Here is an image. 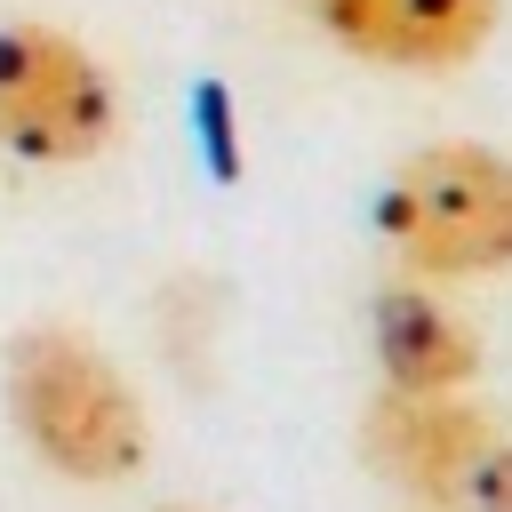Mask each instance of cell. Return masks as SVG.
Masks as SVG:
<instances>
[{
    "label": "cell",
    "instance_id": "1",
    "mask_svg": "<svg viewBox=\"0 0 512 512\" xmlns=\"http://www.w3.org/2000/svg\"><path fill=\"white\" fill-rule=\"evenodd\" d=\"M0 400H8L16 440H24L56 480L112 488V480L144 472L152 416H144L128 368H120L104 344H88L80 328H64V320L16 328L8 352H0Z\"/></svg>",
    "mask_w": 512,
    "mask_h": 512
},
{
    "label": "cell",
    "instance_id": "2",
    "mask_svg": "<svg viewBox=\"0 0 512 512\" xmlns=\"http://www.w3.org/2000/svg\"><path fill=\"white\" fill-rule=\"evenodd\" d=\"M376 232L408 280H496L512 272V152L448 136L408 152L376 192Z\"/></svg>",
    "mask_w": 512,
    "mask_h": 512
},
{
    "label": "cell",
    "instance_id": "3",
    "mask_svg": "<svg viewBox=\"0 0 512 512\" xmlns=\"http://www.w3.org/2000/svg\"><path fill=\"white\" fill-rule=\"evenodd\" d=\"M360 464L416 512H512V432L472 392H392L360 408Z\"/></svg>",
    "mask_w": 512,
    "mask_h": 512
},
{
    "label": "cell",
    "instance_id": "4",
    "mask_svg": "<svg viewBox=\"0 0 512 512\" xmlns=\"http://www.w3.org/2000/svg\"><path fill=\"white\" fill-rule=\"evenodd\" d=\"M120 136V88L96 64V48L64 24L8 16L0 24V152L32 168H80L112 152Z\"/></svg>",
    "mask_w": 512,
    "mask_h": 512
},
{
    "label": "cell",
    "instance_id": "5",
    "mask_svg": "<svg viewBox=\"0 0 512 512\" xmlns=\"http://www.w3.org/2000/svg\"><path fill=\"white\" fill-rule=\"evenodd\" d=\"M304 8L344 56L376 72H464L504 24V0H304Z\"/></svg>",
    "mask_w": 512,
    "mask_h": 512
},
{
    "label": "cell",
    "instance_id": "6",
    "mask_svg": "<svg viewBox=\"0 0 512 512\" xmlns=\"http://www.w3.org/2000/svg\"><path fill=\"white\" fill-rule=\"evenodd\" d=\"M368 352L392 392H472L480 376V336L448 296H432V280H400L368 304Z\"/></svg>",
    "mask_w": 512,
    "mask_h": 512
},
{
    "label": "cell",
    "instance_id": "7",
    "mask_svg": "<svg viewBox=\"0 0 512 512\" xmlns=\"http://www.w3.org/2000/svg\"><path fill=\"white\" fill-rule=\"evenodd\" d=\"M160 512H208V504H160Z\"/></svg>",
    "mask_w": 512,
    "mask_h": 512
}]
</instances>
